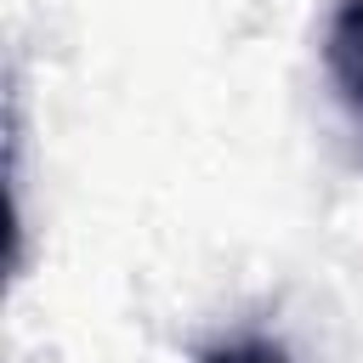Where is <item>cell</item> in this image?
Instances as JSON below:
<instances>
[{"instance_id":"1","label":"cell","mask_w":363,"mask_h":363,"mask_svg":"<svg viewBox=\"0 0 363 363\" xmlns=\"http://www.w3.org/2000/svg\"><path fill=\"white\" fill-rule=\"evenodd\" d=\"M323 62H329V79L340 85V96L363 113V0H340V11L329 17Z\"/></svg>"},{"instance_id":"2","label":"cell","mask_w":363,"mask_h":363,"mask_svg":"<svg viewBox=\"0 0 363 363\" xmlns=\"http://www.w3.org/2000/svg\"><path fill=\"white\" fill-rule=\"evenodd\" d=\"M199 363H289V357H284V346H272V340H227V346L204 352Z\"/></svg>"}]
</instances>
